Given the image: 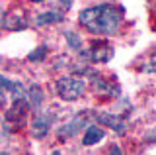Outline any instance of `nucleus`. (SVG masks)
Segmentation results:
<instances>
[{
    "instance_id": "1",
    "label": "nucleus",
    "mask_w": 156,
    "mask_h": 155,
    "mask_svg": "<svg viewBox=\"0 0 156 155\" xmlns=\"http://www.w3.org/2000/svg\"><path fill=\"white\" fill-rule=\"evenodd\" d=\"M125 10L121 6L113 4H100V6H92L80 12L78 20L90 33H100V36H111L119 30L121 22H123Z\"/></svg>"
},
{
    "instance_id": "2",
    "label": "nucleus",
    "mask_w": 156,
    "mask_h": 155,
    "mask_svg": "<svg viewBox=\"0 0 156 155\" xmlns=\"http://www.w3.org/2000/svg\"><path fill=\"white\" fill-rule=\"evenodd\" d=\"M57 93L62 100H78L86 93V81L82 77H61L57 81Z\"/></svg>"
},
{
    "instance_id": "3",
    "label": "nucleus",
    "mask_w": 156,
    "mask_h": 155,
    "mask_svg": "<svg viewBox=\"0 0 156 155\" xmlns=\"http://www.w3.org/2000/svg\"><path fill=\"white\" fill-rule=\"evenodd\" d=\"M86 75L92 77V89H94V93L105 94V96H119V85L115 81H109L105 77H101L100 73L90 71V69L86 71Z\"/></svg>"
},
{
    "instance_id": "4",
    "label": "nucleus",
    "mask_w": 156,
    "mask_h": 155,
    "mask_svg": "<svg viewBox=\"0 0 156 155\" xmlns=\"http://www.w3.org/2000/svg\"><path fill=\"white\" fill-rule=\"evenodd\" d=\"M82 55L94 63H107L113 57V47L107 41H94L88 51H82Z\"/></svg>"
},
{
    "instance_id": "5",
    "label": "nucleus",
    "mask_w": 156,
    "mask_h": 155,
    "mask_svg": "<svg viewBox=\"0 0 156 155\" xmlns=\"http://www.w3.org/2000/svg\"><path fill=\"white\" fill-rule=\"evenodd\" d=\"M55 112H37L35 118L31 122V134L33 138H45L49 134V130L53 128V122H55Z\"/></svg>"
},
{
    "instance_id": "6",
    "label": "nucleus",
    "mask_w": 156,
    "mask_h": 155,
    "mask_svg": "<svg viewBox=\"0 0 156 155\" xmlns=\"http://www.w3.org/2000/svg\"><path fill=\"white\" fill-rule=\"evenodd\" d=\"M88 120H90V114H86V112H80V114L72 116L70 122H66L58 130V135H61V138H72V135H76L82 128H88V126H90Z\"/></svg>"
},
{
    "instance_id": "7",
    "label": "nucleus",
    "mask_w": 156,
    "mask_h": 155,
    "mask_svg": "<svg viewBox=\"0 0 156 155\" xmlns=\"http://www.w3.org/2000/svg\"><path fill=\"white\" fill-rule=\"evenodd\" d=\"M92 118H96L100 124L104 126H109L115 134H125L127 132V122L121 116H115V114H109V112H94Z\"/></svg>"
},
{
    "instance_id": "8",
    "label": "nucleus",
    "mask_w": 156,
    "mask_h": 155,
    "mask_svg": "<svg viewBox=\"0 0 156 155\" xmlns=\"http://www.w3.org/2000/svg\"><path fill=\"white\" fill-rule=\"evenodd\" d=\"M2 90H4V94H12V98L14 100H23L26 98V86H23L22 83H14V81H10L6 79V77H2Z\"/></svg>"
},
{
    "instance_id": "9",
    "label": "nucleus",
    "mask_w": 156,
    "mask_h": 155,
    "mask_svg": "<svg viewBox=\"0 0 156 155\" xmlns=\"http://www.w3.org/2000/svg\"><path fill=\"white\" fill-rule=\"evenodd\" d=\"M62 16H65V12L58 10V8H57V10H47V12L39 14L35 24H37V26H45V24H58V22L65 20Z\"/></svg>"
},
{
    "instance_id": "10",
    "label": "nucleus",
    "mask_w": 156,
    "mask_h": 155,
    "mask_svg": "<svg viewBox=\"0 0 156 155\" xmlns=\"http://www.w3.org/2000/svg\"><path fill=\"white\" fill-rule=\"evenodd\" d=\"M104 135L105 134H104V130H101V128L90 124L86 128V134H84V138H82V143H84V145H94L98 142H101V139H104Z\"/></svg>"
},
{
    "instance_id": "11",
    "label": "nucleus",
    "mask_w": 156,
    "mask_h": 155,
    "mask_svg": "<svg viewBox=\"0 0 156 155\" xmlns=\"http://www.w3.org/2000/svg\"><path fill=\"white\" fill-rule=\"evenodd\" d=\"M2 26L6 28V30H23V28H27V22L23 20V18H18V16H4L2 20Z\"/></svg>"
},
{
    "instance_id": "12",
    "label": "nucleus",
    "mask_w": 156,
    "mask_h": 155,
    "mask_svg": "<svg viewBox=\"0 0 156 155\" xmlns=\"http://www.w3.org/2000/svg\"><path fill=\"white\" fill-rule=\"evenodd\" d=\"M29 104L35 110H39V106L43 104V90L37 85H31V89H29Z\"/></svg>"
},
{
    "instance_id": "13",
    "label": "nucleus",
    "mask_w": 156,
    "mask_h": 155,
    "mask_svg": "<svg viewBox=\"0 0 156 155\" xmlns=\"http://www.w3.org/2000/svg\"><path fill=\"white\" fill-rule=\"evenodd\" d=\"M65 37H66L68 45H70V49H74V51H80L82 49V41H80V37H78L74 32H66Z\"/></svg>"
},
{
    "instance_id": "14",
    "label": "nucleus",
    "mask_w": 156,
    "mask_h": 155,
    "mask_svg": "<svg viewBox=\"0 0 156 155\" xmlns=\"http://www.w3.org/2000/svg\"><path fill=\"white\" fill-rule=\"evenodd\" d=\"M45 55H47V47H45V45H41V47H37V49L33 51V53H29L27 59L37 63V61H43V59H45Z\"/></svg>"
},
{
    "instance_id": "15",
    "label": "nucleus",
    "mask_w": 156,
    "mask_h": 155,
    "mask_svg": "<svg viewBox=\"0 0 156 155\" xmlns=\"http://www.w3.org/2000/svg\"><path fill=\"white\" fill-rule=\"evenodd\" d=\"M70 6H72V0H57V8L62 12H66Z\"/></svg>"
},
{
    "instance_id": "16",
    "label": "nucleus",
    "mask_w": 156,
    "mask_h": 155,
    "mask_svg": "<svg viewBox=\"0 0 156 155\" xmlns=\"http://www.w3.org/2000/svg\"><path fill=\"white\" fill-rule=\"evenodd\" d=\"M143 71H148V73H156V57L150 63H146V65L143 67Z\"/></svg>"
},
{
    "instance_id": "17",
    "label": "nucleus",
    "mask_w": 156,
    "mask_h": 155,
    "mask_svg": "<svg viewBox=\"0 0 156 155\" xmlns=\"http://www.w3.org/2000/svg\"><path fill=\"white\" fill-rule=\"evenodd\" d=\"M31 2H43V0H31Z\"/></svg>"
}]
</instances>
